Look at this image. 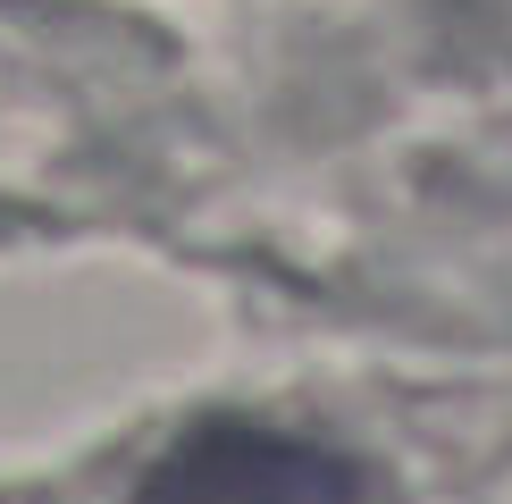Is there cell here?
<instances>
[{"label":"cell","instance_id":"6da1fadb","mask_svg":"<svg viewBox=\"0 0 512 504\" xmlns=\"http://www.w3.org/2000/svg\"><path fill=\"white\" fill-rule=\"evenodd\" d=\"M126 504H378L370 471L311 429L210 412L177 429Z\"/></svg>","mask_w":512,"mask_h":504}]
</instances>
